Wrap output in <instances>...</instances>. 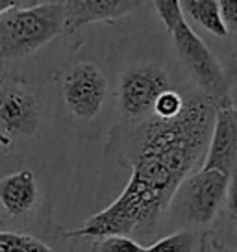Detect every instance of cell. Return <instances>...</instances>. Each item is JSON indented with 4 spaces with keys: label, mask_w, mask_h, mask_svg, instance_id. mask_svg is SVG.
I'll return each mask as SVG.
<instances>
[{
    "label": "cell",
    "mask_w": 237,
    "mask_h": 252,
    "mask_svg": "<svg viewBox=\"0 0 237 252\" xmlns=\"http://www.w3.org/2000/svg\"><path fill=\"white\" fill-rule=\"evenodd\" d=\"M215 111L217 102L202 93L187 98L176 119L148 117L134 132L126 152L132 165L126 188L108 208L65 236L106 239L148 234L211 141Z\"/></svg>",
    "instance_id": "obj_1"
},
{
    "label": "cell",
    "mask_w": 237,
    "mask_h": 252,
    "mask_svg": "<svg viewBox=\"0 0 237 252\" xmlns=\"http://www.w3.org/2000/svg\"><path fill=\"white\" fill-rule=\"evenodd\" d=\"M65 32L63 2H35L0 15V56L4 62L33 54Z\"/></svg>",
    "instance_id": "obj_2"
},
{
    "label": "cell",
    "mask_w": 237,
    "mask_h": 252,
    "mask_svg": "<svg viewBox=\"0 0 237 252\" xmlns=\"http://www.w3.org/2000/svg\"><path fill=\"white\" fill-rule=\"evenodd\" d=\"M152 4H154V9L158 11L161 23L165 24V28L171 33L180 60L185 63L193 78L197 80L202 93L213 98L215 102H221L224 96V89H226L224 72L213 52L206 47L204 41L187 24L180 2L158 0Z\"/></svg>",
    "instance_id": "obj_3"
},
{
    "label": "cell",
    "mask_w": 237,
    "mask_h": 252,
    "mask_svg": "<svg viewBox=\"0 0 237 252\" xmlns=\"http://www.w3.org/2000/svg\"><path fill=\"white\" fill-rule=\"evenodd\" d=\"M171 89V78L159 65L143 63L130 67L118 86V104L128 121H139L154 111L158 98Z\"/></svg>",
    "instance_id": "obj_4"
},
{
    "label": "cell",
    "mask_w": 237,
    "mask_h": 252,
    "mask_svg": "<svg viewBox=\"0 0 237 252\" xmlns=\"http://www.w3.org/2000/svg\"><path fill=\"white\" fill-rule=\"evenodd\" d=\"M39 102L23 84H4L0 93V143L8 152L15 139L30 137L39 126Z\"/></svg>",
    "instance_id": "obj_5"
},
{
    "label": "cell",
    "mask_w": 237,
    "mask_h": 252,
    "mask_svg": "<svg viewBox=\"0 0 237 252\" xmlns=\"http://www.w3.org/2000/svg\"><path fill=\"white\" fill-rule=\"evenodd\" d=\"M61 94L74 117L95 119L106 102L108 78L98 65L82 62L65 74Z\"/></svg>",
    "instance_id": "obj_6"
},
{
    "label": "cell",
    "mask_w": 237,
    "mask_h": 252,
    "mask_svg": "<svg viewBox=\"0 0 237 252\" xmlns=\"http://www.w3.org/2000/svg\"><path fill=\"white\" fill-rule=\"evenodd\" d=\"M232 174L219 169H200L183 182V208L193 222L209 224L228 197Z\"/></svg>",
    "instance_id": "obj_7"
},
{
    "label": "cell",
    "mask_w": 237,
    "mask_h": 252,
    "mask_svg": "<svg viewBox=\"0 0 237 252\" xmlns=\"http://www.w3.org/2000/svg\"><path fill=\"white\" fill-rule=\"evenodd\" d=\"M237 161V106L221 100L217 102L213 132L207 147L204 169H219L234 176Z\"/></svg>",
    "instance_id": "obj_8"
},
{
    "label": "cell",
    "mask_w": 237,
    "mask_h": 252,
    "mask_svg": "<svg viewBox=\"0 0 237 252\" xmlns=\"http://www.w3.org/2000/svg\"><path fill=\"white\" fill-rule=\"evenodd\" d=\"M65 4V32H74L86 24L111 21L132 13L141 2H118V0H69Z\"/></svg>",
    "instance_id": "obj_9"
},
{
    "label": "cell",
    "mask_w": 237,
    "mask_h": 252,
    "mask_svg": "<svg viewBox=\"0 0 237 252\" xmlns=\"http://www.w3.org/2000/svg\"><path fill=\"white\" fill-rule=\"evenodd\" d=\"M37 182L30 169H21L0 182V204L11 217H23L37 202Z\"/></svg>",
    "instance_id": "obj_10"
},
{
    "label": "cell",
    "mask_w": 237,
    "mask_h": 252,
    "mask_svg": "<svg viewBox=\"0 0 237 252\" xmlns=\"http://www.w3.org/2000/svg\"><path fill=\"white\" fill-rule=\"evenodd\" d=\"M183 15H189L195 23H198L204 30L213 33L217 37H226L228 28L222 17L221 2L217 0H182Z\"/></svg>",
    "instance_id": "obj_11"
},
{
    "label": "cell",
    "mask_w": 237,
    "mask_h": 252,
    "mask_svg": "<svg viewBox=\"0 0 237 252\" xmlns=\"http://www.w3.org/2000/svg\"><path fill=\"white\" fill-rule=\"evenodd\" d=\"M0 252H56L41 239L21 232H0Z\"/></svg>",
    "instance_id": "obj_12"
},
{
    "label": "cell",
    "mask_w": 237,
    "mask_h": 252,
    "mask_svg": "<svg viewBox=\"0 0 237 252\" xmlns=\"http://www.w3.org/2000/svg\"><path fill=\"white\" fill-rule=\"evenodd\" d=\"M198 243V234L193 230H182L174 232L171 236L159 239L150 247H147V252H195Z\"/></svg>",
    "instance_id": "obj_13"
},
{
    "label": "cell",
    "mask_w": 237,
    "mask_h": 252,
    "mask_svg": "<svg viewBox=\"0 0 237 252\" xmlns=\"http://www.w3.org/2000/svg\"><path fill=\"white\" fill-rule=\"evenodd\" d=\"M185 108V100H183L180 93H176L173 89H169L167 93H163L158 98L156 102V108H154V115L159 119H165V121H171V119H176Z\"/></svg>",
    "instance_id": "obj_14"
},
{
    "label": "cell",
    "mask_w": 237,
    "mask_h": 252,
    "mask_svg": "<svg viewBox=\"0 0 237 252\" xmlns=\"http://www.w3.org/2000/svg\"><path fill=\"white\" fill-rule=\"evenodd\" d=\"M96 252H147V247L130 236H111L100 239V243L96 245Z\"/></svg>",
    "instance_id": "obj_15"
},
{
    "label": "cell",
    "mask_w": 237,
    "mask_h": 252,
    "mask_svg": "<svg viewBox=\"0 0 237 252\" xmlns=\"http://www.w3.org/2000/svg\"><path fill=\"white\" fill-rule=\"evenodd\" d=\"M221 8L228 32L232 30L237 33V0H222Z\"/></svg>",
    "instance_id": "obj_16"
},
{
    "label": "cell",
    "mask_w": 237,
    "mask_h": 252,
    "mask_svg": "<svg viewBox=\"0 0 237 252\" xmlns=\"http://www.w3.org/2000/svg\"><path fill=\"white\" fill-rule=\"evenodd\" d=\"M226 204H228V212H230V215H232V220L236 222V226H237V171L234 173L232 182H230Z\"/></svg>",
    "instance_id": "obj_17"
},
{
    "label": "cell",
    "mask_w": 237,
    "mask_h": 252,
    "mask_svg": "<svg viewBox=\"0 0 237 252\" xmlns=\"http://www.w3.org/2000/svg\"><path fill=\"white\" fill-rule=\"evenodd\" d=\"M232 65H234V72H237V58L234 60V63H232Z\"/></svg>",
    "instance_id": "obj_18"
},
{
    "label": "cell",
    "mask_w": 237,
    "mask_h": 252,
    "mask_svg": "<svg viewBox=\"0 0 237 252\" xmlns=\"http://www.w3.org/2000/svg\"><path fill=\"white\" fill-rule=\"evenodd\" d=\"M236 106H237V98H236Z\"/></svg>",
    "instance_id": "obj_19"
}]
</instances>
